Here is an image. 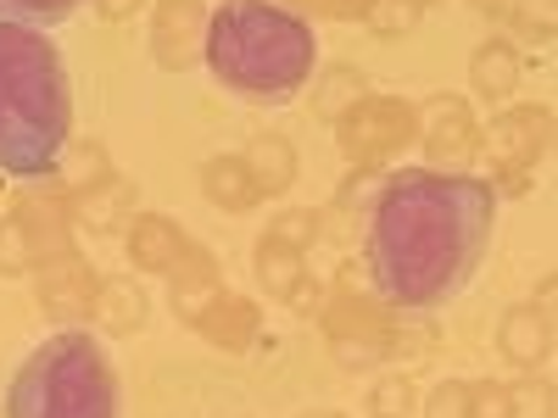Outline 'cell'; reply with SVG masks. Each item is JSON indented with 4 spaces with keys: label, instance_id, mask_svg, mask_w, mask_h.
<instances>
[{
    "label": "cell",
    "instance_id": "obj_30",
    "mask_svg": "<svg viewBox=\"0 0 558 418\" xmlns=\"http://www.w3.org/2000/svg\"><path fill=\"white\" fill-rule=\"evenodd\" d=\"M368 413H375V418H408V413H413V385H408V374H386V380L368 385Z\"/></svg>",
    "mask_w": 558,
    "mask_h": 418
},
{
    "label": "cell",
    "instance_id": "obj_34",
    "mask_svg": "<svg viewBox=\"0 0 558 418\" xmlns=\"http://www.w3.org/2000/svg\"><path fill=\"white\" fill-rule=\"evenodd\" d=\"M313 7H324L330 17H368V7H375V0H313Z\"/></svg>",
    "mask_w": 558,
    "mask_h": 418
},
{
    "label": "cell",
    "instance_id": "obj_18",
    "mask_svg": "<svg viewBox=\"0 0 558 418\" xmlns=\"http://www.w3.org/2000/svg\"><path fill=\"white\" fill-rule=\"evenodd\" d=\"M151 302H146V285L129 273L118 279H101V291H96V318H101V330L107 335H134L140 323H146Z\"/></svg>",
    "mask_w": 558,
    "mask_h": 418
},
{
    "label": "cell",
    "instance_id": "obj_40",
    "mask_svg": "<svg viewBox=\"0 0 558 418\" xmlns=\"http://www.w3.org/2000/svg\"><path fill=\"white\" fill-rule=\"evenodd\" d=\"M553 146H558V128H553Z\"/></svg>",
    "mask_w": 558,
    "mask_h": 418
},
{
    "label": "cell",
    "instance_id": "obj_31",
    "mask_svg": "<svg viewBox=\"0 0 558 418\" xmlns=\"http://www.w3.org/2000/svg\"><path fill=\"white\" fill-rule=\"evenodd\" d=\"M418 12H425V7H413V0H375L363 23L375 28V34H386V39H397V34H413L418 28Z\"/></svg>",
    "mask_w": 558,
    "mask_h": 418
},
{
    "label": "cell",
    "instance_id": "obj_22",
    "mask_svg": "<svg viewBox=\"0 0 558 418\" xmlns=\"http://www.w3.org/2000/svg\"><path fill=\"white\" fill-rule=\"evenodd\" d=\"M257 285H263V296H274V302H291V296L307 285L302 251L274 246V241H257Z\"/></svg>",
    "mask_w": 558,
    "mask_h": 418
},
{
    "label": "cell",
    "instance_id": "obj_28",
    "mask_svg": "<svg viewBox=\"0 0 558 418\" xmlns=\"http://www.w3.org/2000/svg\"><path fill=\"white\" fill-rule=\"evenodd\" d=\"M84 7V0H0V17L7 23H28V28H45V23H62Z\"/></svg>",
    "mask_w": 558,
    "mask_h": 418
},
{
    "label": "cell",
    "instance_id": "obj_33",
    "mask_svg": "<svg viewBox=\"0 0 558 418\" xmlns=\"http://www.w3.org/2000/svg\"><path fill=\"white\" fill-rule=\"evenodd\" d=\"M470 418H508V385L502 380H475L470 385Z\"/></svg>",
    "mask_w": 558,
    "mask_h": 418
},
{
    "label": "cell",
    "instance_id": "obj_41",
    "mask_svg": "<svg viewBox=\"0 0 558 418\" xmlns=\"http://www.w3.org/2000/svg\"><path fill=\"white\" fill-rule=\"evenodd\" d=\"M0 418H7V407H0Z\"/></svg>",
    "mask_w": 558,
    "mask_h": 418
},
{
    "label": "cell",
    "instance_id": "obj_3",
    "mask_svg": "<svg viewBox=\"0 0 558 418\" xmlns=\"http://www.w3.org/2000/svg\"><path fill=\"white\" fill-rule=\"evenodd\" d=\"M202 57L223 89L274 107V101H291L313 78L318 39L307 17L286 0H223L207 23Z\"/></svg>",
    "mask_w": 558,
    "mask_h": 418
},
{
    "label": "cell",
    "instance_id": "obj_20",
    "mask_svg": "<svg viewBox=\"0 0 558 418\" xmlns=\"http://www.w3.org/2000/svg\"><path fill=\"white\" fill-rule=\"evenodd\" d=\"M107 179H112V157H107L101 139H73V146L62 151V162H57V190L68 201H78L84 190H96V184H107Z\"/></svg>",
    "mask_w": 558,
    "mask_h": 418
},
{
    "label": "cell",
    "instance_id": "obj_25",
    "mask_svg": "<svg viewBox=\"0 0 558 418\" xmlns=\"http://www.w3.org/2000/svg\"><path fill=\"white\" fill-rule=\"evenodd\" d=\"M502 12H508V28L520 39H536V45L558 39V0H508Z\"/></svg>",
    "mask_w": 558,
    "mask_h": 418
},
{
    "label": "cell",
    "instance_id": "obj_12",
    "mask_svg": "<svg viewBox=\"0 0 558 418\" xmlns=\"http://www.w3.org/2000/svg\"><path fill=\"white\" fill-rule=\"evenodd\" d=\"M123 251L140 273H173L184 257H191V241H184V229L162 212H140L129 229H123Z\"/></svg>",
    "mask_w": 558,
    "mask_h": 418
},
{
    "label": "cell",
    "instance_id": "obj_32",
    "mask_svg": "<svg viewBox=\"0 0 558 418\" xmlns=\"http://www.w3.org/2000/svg\"><path fill=\"white\" fill-rule=\"evenodd\" d=\"M425 418H470V385H458V380L436 385L425 402Z\"/></svg>",
    "mask_w": 558,
    "mask_h": 418
},
{
    "label": "cell",
    "instance_id": "obj_5",
    "mask_svg": "<svg viewBox=\"0 0 558 418\" xmlns=\"http://www.w3.org/2000/svg\"><path fill=\"white\" fill-rule=\"evenodd\" d=\"M386 330H391V307L368 302L357 291V268L341 273V285L324 296V335L336 346L341 368H368L386 357Z\"/></svg>",
    "mask_w": 558,
    "mask_h": 418
},
{
    "label": "cell",
    "instance_id": "obj_23",
    "mask_svg": "<svg viewBox=\"0 0 558 418\" xmlns=\"http://www.w3.org/2000/svg\"><path fill=\"white\" fill-rule=\"evenodd\" d=\"M436 352V330L425 323V312H391V330H386V357L397 362H430Z\"/></svg>",
    "mask_w": 558,
    "mask_h": 418
},
{
    "label": "cell",
    "instance_id": "obj_24",
    "mask_svg": "<svg viewBox=\"0 0 558 418\" xmlns=\"http://www.w3.org/2000/svg\"><path fill=\"white\" fill-rule=\"evenodd\" d=\"M368 96V78L357 73V67H330L318 78V96H313V107H318V118H330V123H341L357 101Z\"/></svg>",
    "mask_w": 558,
    "mask_h": 418
},
{
    "label": "cell",
    "instance_id": "obj_8",
    "mask_svg": "<svg viewBox=\"0 0 558 418\" xmlns=\"http://www.w3.org/2000/svg\"><path fill=\"white\" fill-rule=\"evenodd\" d=\"M418 146H425L430 168L458 173L481 151V123H475L470 101L463 96H430L425 107H418Z\"/></svg>",
    "mask_w": 558,
    "mask_h": 418
},
{
    "label": "cell",
    "instance_id": "obj_36",
    "mask_svg": "<svg viewBox=\"0 0 558 418\" xmlns=\"http://www.w3.org/2000/svg\"><path fill=\"white\" fill-rule=\"evenodd\" d=\"M536 307H542L547 318H558V273H553V279H542V291H536Z\"/></svg>",
    "mask_w": 558,
    "mask_h": 418
},
{
    "label": "cell",
    "instance_id": "obj_11",
    "mask_svg": "<svg viewBox=\"0 0 558 418\" xmlns=\"http://www.w3.org/2000/svg\"><path fill=\"white\" fill-rule=\"evenodd\" d=\"M553 341H558V323L536 307V302H520L508 307L502 323H497V352L520 368V374H536V368L553 357Z\"/></svg>",
    "mask_w": 558,
    "mask_h": 418
},
{
    "label": "cell",
    "instance_id": "obj_27",
    "mask_svg": "<svg viewBox=\"0 0 558 418\" xmlns=\"http://www.w3.org/2000/svg\"><path fill=\"white\" fill-rule=\"evenodd\" d=\"M263 241H274V246H291V251H307V246L318 241V212H313V207L274 212V223L263 229Z\"/></svg>",
    "mask_w": 558,
    "mask_h": 418
},
{
    "label": "cell",
    "instance_id": "obj_9",
    "mask_svg": "<svg viewBox=\"0 0 558 418\" xmlns=\"http://www.w3.org/2000/svg\"><path fill=\"white\" fill-rule=\"evenodd\" d=\"M39 307L51 312L57 323H78V318H96V291L101 279L89 273V262L78 251L57 257V262H39Z\"/></svg>",
    "mask_w": 558,
    "mask_h": 418
},
{
    "label": "cell",
    "instance_id": "obj_38",
    "mask_svg": "<svg viewBox=\"0 0 558 418\" xmlns=\"http://www.w3.org/2000/svg\"><path fill=\"white\" fill-rule=\"evenodd\" d=\"M296 418H347V413H336V407H307V413H296Z\"/></svg>",
    "mask_w": 558,
    "mask_h": 418
},
{
    "label": "cell",
    "instance_id": "obj_21",
    "mask_svg": "<svg viewBox=\"0 0 558 418\" xmlns=\"http://www.w3.org/2000/svg\"><path fill=\"white\" fill-rule=\"evenodd\" d=\"M196 330L213 341V346H223V352H246L252 341H257V307L246 302V296H223Z\"/></svg>",
    "mask_w": 558,
    "mask_h": 418
},
{
    "label": "cell",
    "instance_id": "obj_35",
    "mask_svg": "<svg viewBox=\"0 0 558 418\" xmlns=\"http://www.w3.org/2000/svg\"><path fill=\"white\" fill-rule=\"evenodd\" d=\"M96 7H101L107 23H123V17H134L140 7H146V0H96Z\"/></svg>",
    "mask_w": 558,
    "mask_h": 418
},
{
    "label": "cell",
    "instance_id": "obj_19",
    "mask_svg": "<svg viewBox=\"0 0 558 418\" xmlns=\"http://www.w3.org/2000/svg\"><path fill=\"white\" fill-rule=\"evenodd\" d=\"M202 190H207V201H213L218 212H252V207L263 201L257 179H252V168H246L241 157H213V162L202 168Z\"/></svg>",
    "mask_w": 558,
    "mask_h": 418
},
{
    "label": "cell",
    "instance_id": "obj_16",
    "mask_svg": "<svg viewBox=\"0 0 558 418\" xmlns=\"http://www.w3.org/2000/svg\"><path fill=\"white\" fill-rule=\"evenodd\" d=\"M134 218H140V196L123 179H107V184H96V190H84L73 201V223L96 229V235H118V229H129Z\"/></svg>",
    "mask_w": 558,
    "mask_h": 418
},
{
    "label": "cell",
    "instance_id": "obj_7",
    "mask_svg": "<svg viewBox=\"0 0 558 418\" xmlns=\"http://www.w3.org/2000/svg\"><path fill=\"white\" fill-rule=\"evenodd\" d=\"M553 128H558V118H553L547 107H508V112H497V123L481 134V151H475V157H481L486 168H497L502 190H525V179H531L542 146L553 139Z\"/></svg>",
    "mask_w": 558,
    "mask_h": 418
},
{
    "label": "cell",
    "instance_id": "obj_10",
    "mask_svg": "<svg viewBox=\"0 0 558 418\" xmlns=\"http://www.w3.org/2000/svg\"><path fill=\"white\" fill-rule=\"evenodd\" d=\"M207 0H157V23H151V51L162 67H191L196 51L207 45Z\"/></svg>",
    "mask_w": 558,
    "mask_h": 418
},
{
    "label": "cell",
    "instance_id": "obj_1",
    "mask_svg": "<svg viewBox=\"0 0 558 418\" xmlns=\"http://www.w3.org/2000/svg\"><path fill=\"white\" fill-rule=\"evenodd\" d=\"M497 229V184L481 173H441V168H402L380 179L375 201L363 207V257L391 312H436L447 307L486 262Z\"/></svg>",
    "mask_w": 558,
    "mask_h": 418
},
{
    "label": "cell",
    "instance_id": "obj_2",
    "mask_svg": "<svg viewBox=\"0 0 558 418\" xmlns=\"http://www.w3.org/2000/svg\"><path fill=\"white\" fill-rule=\"evenodd\" d=\"M73 146V89L57 39L0 17V173L57 179Z\"/></svg>",
    "mask_w": 558,
    "mask_h": 418
},
{
    "label": "cell",
    "instance_id": "obj_6",
    "mask_svg": "<svg viewBox=\"0 0 558 418\" xmlns=\"http://www.w3.org/2000/svg\"><path fill=\"white\" fill-rule=\"evenodd\" d=\"M336 134H341L347 162L380 168V162H391L408 139L418 134V107L402 101V96H375V89H368V96L336 123Z\"/></svg>",
    "mask_w": 558,
    "mask_h": 418
},
{
    "label": "cell",
    "instance_id": "obj_14",
    "mask_svg": "<svg viewBox=\"0 0 558 418\" xmlns=\"http://www.w3.org/2000/svg\"><path fill=\"white\" fill-rule=\"evenodd\" d=\"M12 212L28 229L34 262H57L73 251V201L68 196H23Z\"/></svg>",
    "mask_w": 558,
    "mask_h": 418
},
{
    "label": "cell",
    "instance_id": "obj_29",
    "mask_svg": "<svg viewBox=\"0 0 558 418\" xmlns=\"http://www.w3.org/2000/svg\"><path fill=\"white\" fill-rule=\"evenodd\" d=\"M34 246H28V229L12 218H0V273H34Z\"/></svg>",
    "mask_w": 558,
    "mask_h": 418
},
{
    "label": "cell",
    "instance_id": "obj_17",
    "mask_svg": "<svg viewBox=\"0 0 558 418\" xmlns=\"http://www.w3.org/2000/svg\"><path fill=\"white\" fill-rule=\"evenodd\" d=\"M241 162L252 168L263 196H286L296 184V146L286 134H252V146L241 151Z\"/></svg>",
    "mask_w": 558,
    "mask_h": 418
},
{
    "label": "cell",
    "instance_id": "obj_15",
    "mask_svg": "<svg viewBox=\"0 0 558 418\" xmlns=\"http://www.w3.org/2000/svg\"><path fill=\"white\" fill-rule=\"evenodd\" d=\"M470 78H475V96H481V101L502 107V101L520 89V78H525L520 51H514V45H508L502 34L481 39V45H475V57H470Z\"/></svg>",
    "mask_w": 558,
    "mask_h": 418
},
{
    "label": "cell",
    "instance_id": "obj_37",
    "mask_svg": "<svg viewBox=\"0 0 558 418\" xmlns=\"http://www.w3.org/2000/svg\"><path fill=\"white\" fill-rule=\"evenodd\" d=\"M470 7H475V12H486V17H497V12L508 7V0H470Z\"/></svg>",
    "mask_w": 558,
    "mask_h": 418
},
{
    "label": "cell",
    "instance_id": "obj_42",
    "mask_svg": "<svg viewBox=\"0 0 558 418\" xmlns=\"http://www.w3.org/2000/svg\"><path fill=\"white\" fill-rule=\"evenodd\" d=\"M553 323H558V318H553Z\"/></svg>",
    "mask_w": 558,
    "mask_h": 418
},
{
    "label": "cell",
    "instance_id": "obj_13",
    "mask_svg": "<svg viewBox=\"0 0 558 418\" xmlns=\"http://www.w3.org/2000/svg\"><path fill=\"white\" fill-rule=\"evenodd\" d=\"M223 296H229V291H223V273H218V262H213L202 246H191V257L168 273V302H173V312H179L184 323H202Z\"/></svg>",
    "mask_w": 558,
    "mask_h": 418
},
{
    "label": "cell",
    "instance_id": "obj_26",
    "mask_svg": "<svg viewBox=\"0 0 558 418\" xmlns=\"http://www.w3.org/2000/svg\"><path fill=\"white\" fill-rule=\"evenodd\" d=\"M558 413V391L542 374H520L508 385V418H553Z\"/></svg>",
    "mask_w": 558,
    "mask_h": 418
},
{
    "label": "cell",
    "instance_id": "obj_4",
    "mask_svg": "<svg viewBox=\"0 0 558 418\" xmlns=\"http://www.w3.org/2000/svg\"><path fill=\"white\" fill-rule=\"evenodd\" d=\"M7 418H118V368L84 330H57L12 374Z\"/></svg>",
    "mask_w": 558,
    "mask_h": 418
},
{
    "label": "cell",
    "instance_id": "obj_39",
    "mask_svg": "<svg viewBox=\"0 0 558 418\" xmlns=\"http://www.w3.org/2000/svg\"><path fill=\"white\" fill-rule=\"evenodd\" d=\"M413 7H436V0H413Z\"/></svg>",
    "mask_w": 558,
    "mask_h": 418
}]
</instances>
